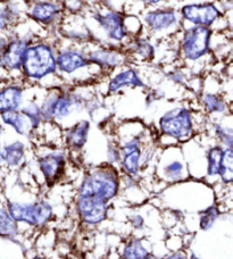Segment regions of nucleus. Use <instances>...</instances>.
Instances as JSON below:
<instances>
[{"label":"nucleus","mask_w":233,"mask_h":259,"mask_svg":"<svg viewBox=\"0 0 233 259\" xmlns=\"http://www.w3.org/2000/svg\"><path fill=\"white\" fill-rule=\"evenodd\" d=\"M45 95L39 101L45 123H54L66 127L77 121L79 115L85 113L86 104L97 94L96 83L80 85L62 84L44 89Z\"/></svg>","instance_id":"obj_1"},{"label":"nucleus","mask_w":233,"mask_h":259,"mask_svg":"<svg viewBox=\"0 0 233 259\" xmlns=\"http://www.w3.org/2000/svg\"><path fill=\"white\" fill-rule=\"evenodd\" d=\"M57 39L56 35L46 34L38 36L29 46L21 68V80L27 87L49 89L54 88L51 80L62 82L56 62Z\"/></svg>","instance_id":"obj_2"},{"label":"nucleus","mask_w":233,"mask_h":259,"mask_svg":"<svg viewBox=\"0 0 233 259\" xmlns=\"http://www.w3.org/2000/svg\"><path fill=\"white\" fill-rule=\"evenodd\" d=\"M214 34L215 31L209 27L182 25L173 39L179 63L193 75H200L208 65L215 63L212 52Z\"/></svg>","instance_id":"obj_3"},{"label":"nucleus","mask_w":233,"mask_h":259,"mask_svg":"<svg viewBox=\"0 0 233 259\" xmlns=\"http://www.w3.org/2000/svg\"><path fill=\"white\" fill-rule=\"evenodd\" d=\"M57 74L64 84L80 85L97 83L100 75L88 61L86 46L73 45L57 39Z\"/></svg>","instance_id":"obj_4"},{"label":"nucleus","mask_w":233,"mask_h":259,"mask_svg":"<svg viewBox=\"0 0 233 259\" xmlns=\"http://www.w3.org/2000/svg\"><path fill=\"white\" fill-rule=\"evenodd\" d=\"M91 31L93 42L122 48L129 40L124 27V11L99 6L83 14Z\"/></svg>","instance_id":"obj_5"},{"label":"nucleus","mask_w":233,"mask_h":259,"mask_svg":"<svg viewBox=\"0 0 233 259\" xmlns=\"http://www.w3.org/2000/svg\"><path fill=\"white\" fill-rule=\"evenodd\" d=\"M156 128L160 141L166 139L170 146L182 145L197 136V117L189 105L179 104L158 116Z\"/></svg>","instance_id":"obj_6"},{"label":"nucleus","mask_w":233,"mask_h":259,"mask_svg":"<svg viewBox=\"0 0 233 259\" xmlns=\"http://www.w3.org/2000/svg\"><path fill=\"white\" fill-rule=\"evenodd\" d=\"M47 33L41 27L35 25L29 20L23 21L8 33V44L0 59L9 78H20L21 68L25 53L32 41Z\"/></svg>","instance_id":"obj_7"},{"label":"nucleus","mask_w":233,"mask_h":259,"mask_svg":"<svg viewBox=\"0 0 233 259\" xmlns=\"http://www.w3.org/2000/svg\"><path fill=\"white\" fill-rule=\"evenodd\" d=\"M121 190V172L108 163L89 168L83 175L77 189V196H91L111 202Z\"/></svg>","instance_id":"obj_8"},{"label":"nucleus","mask_w":233,"mask_h":259,"mask_svg":"<svg viewBox=\"0 0 233 259\" xmlns=\"http://www.w3.org/2000/svg\"><path fill=\"white\" fill-rule=\"evenodd\" d=\"M143 34L157 42L173 40L182 27L179 9L171 6H158L143 9L140 14Z\"/></svg>","instance_id":"obj_9"},{"label":"nucleus","mask_w":233,"mask_h":259,"mask_svg":"<svg viewBox=\"0 0 233 259\" xmlns=\"http://www.w3.org/2000/svg\"><path fill=\"white\" fill-rule=\"evenodd\" d=\"M182 25L209 27L215 32L231 34L230 15H225L215 2L186 3L179 8Z\"/></svg>","instance_id":"obj_10"},{"label":"nucleus","mask_w":233,"mask_h":259,"mask_svg":"<svg viewBox=\"0 0 233 259\" xmlns=\"http://www.w3.org/2000/svg\"><path fill=\"white\" fill-rule=\"evenodd\" d=\"M96 85L104 87V97L122 94L125 90H147V78L141 72V67L128 63L113 73L101 77Z\"/></svg>","instance_id":"obj_11"},{"label":"nucleus","mask_w":233,"mask_h":259,"mask_svg":"<svg viewBox=\"0 0 233 259\" xmlns=\"http://www.w3.org/2000/svg\"><path fill=\"white\" fill-rule=\"evenodd\" d=\"M156 174L167 183H179L190 178L181 145L162 148L157 157Z\"/></svg>","instance_id":"obj_12"},{"label":"nucleus","mask_w":233,"mask_h":259,"mask_svg":"<svg viewBox=\"0 0 233 259\" xmlns=\"http://www.w3.org/2000/svg\"><path fill=\"white\" fill-rule=\"evenodd\" d=\"M6 209L17 224L23 223L33 228H45L54 217L53 206L44 199L31 202L8 201Z\"/></svg>","instance_id":"obj_13"},{"label":"nucleus","mask_w":233,"mask_h":259,"mask_svg":"<svg viewBox=\"0 0 233 259\" xmlns=\"http://www.w3.org/2000/svg\"><path fill=\"white\" fill-rule=\"evenodd\" d=\"M65 16L60 0H29L26 20L34 23L47 33L56 35V30Z\"/></svg>","instance_id":"obj_14"},{"label":"nucleus","mask_w":233,"mask_h":259,"mask_svg":"<svg viewBox=\"0 0 233 259\" xmlns=\"http://www.w3.org/2000/svg\"><path fill=\"white\" fill-rule=\"evenodd\" d=\"M88 61L95 67L100 77L113 73L128 64V57L123 48L92 42L86 46Z\"/></svg>","instance_id":"obj_15"},{"label":"nucleus","mask_w":233,"mask_h":259,"mask_svg":"<svg viewBox=\"0 0 233 259\" xmlns=\"http://www.w3.org/2000/svg\"><path fill=\"white\" fill-rule=\"evenodd\" d=\"M67 163V151L63 148L48 146L36 156V165L49 188L55 186L64 178Z\"/></svg>","instance_id":"obj_16"},{"label":"nucleus","mask_w":233,"mask_h":259,"mask_svg":"<svg viewBox=\"0 0 233 259\" xmlns=\"http://www.w3.org/2000/svg\"><path fill=\"white\" fill-rule=\"evenodd\" d=\"M56 36L65 42L79 46H87L93 42L91 31L83 14H65Z\"/></svg>","instance_id":"obj_17"},{"label":"nucleus","mask_w":233,"mask_h":259,"mask_svg":"<svg viewBox=\"0 0 233 259\" xmlns=\"http://www.w3.org/2000/svg\"><path fill=\"white\" fill-rule=\"evenodd\" d=\"M122 48L129 63L139 67H146L157 61L158 42L143 33L130 38Z\"/></svg>","instance_id":"obj_18"},{"label":"nucleus","mask_w":233,"mask_h":259,"mask_svg":"<svg viewBox=\"0 0 233 259\" xmlns=\"http://www.w3.org/2000/svg\"><path fill=\"white\" fill-rule=\"evenodd\" d=\"M109 202L91 196H76V211L80 221L87 226L101 224L107 219Z\"/></svg>","instance_id":"obj_19"},{"label":"nucleus","mask_w":233,"mask_h":259,"mask_svg":"<svg viewBox=\"0 0 233 259\" xmlns=\"http://www.w3.org/2000/svg\"><path fill=\"white\" fill-rule=\"evenodd\" d=\"M29 88L20 78H7L0 82V113L21 109L27 100Z\"/></svg>","instance_id":"obj_20"},{"label":"nucleus","mask_w":233,"mask_h":259,"mask_svg":"<svg viewBox=\"0 0 233 259\" xmlns=\"http://www.w3.org/2000/svg\"><path fill=\"white\" fill-rule=\"evenodd\" d=\"M91 121L88 118H79L71 125L63 128L62 140L64 149L71 154H81L89 141Z\"/></svg>","instance_id":"obj_21"},{"label":"nucleus","mask_w":233,"mask_h":259,"mask_svg":"<svg viewBox=\"0 0 233 259\" xmlns=\"http://www.w3.org/2000/svg\"><path fill=\"white\" fill-rule=\"evenodd\" d=\"M197 97L198 104L205 116L221 118L230 115V105L225 96L218 89L203 84V89Z\"/></svg>","instance_id":"obj_22"},{"label":"nucleus","mask_w":233,"mask_h":259,"mask_svg":"<svg viewBox=\"0 0 233 259\" xmlns=\"http://www.w3.org/2000/svg\"><path fill=\"white\" fill-rule=\"evenodd\" d=\"M0 119H2L5 127L11 128L20 138L32 140L34 136H36L31 127L29 119L25 117V115L20 109L0 113Z\"/></svg>","instance_id":"obj_23"},{"label":"nucleus","mask_w":233,"mask_h":259,"mask_svg":"<svg viewBox=\"0 0 233 259\" xmlns=\"http://www.w3.org/2000/svg\"><path fill=\"white\" fill-rule=\"evenodd\" d=\"M27 155V145L22 139H14L3 142L4 166L7 168H18L24 164Z\"/></svg>","instance_id":"obj_24"},{"label":"nucleus","mask_w":233,"mask_h":259,"mask_svg":"<svg viewBox=\"0 0 233 259\" xmlns=\"http://www.w3.org/2000/svg\"><path fill=\"white\" fill-rule=\"evenodd\" d=\"M224 147L213 141L211 145L205 147V178L218 180L221 161Z\"/></svg>","instance_id":"obj_25"},{"label":"nucleus","mask_w":233,"mask_h":259,"mask_svg":"<svg viewBox=\"0 0 233 259\" xmlns=\"http://www.w3.org/2000/svg\"><path fill=\"white\" fill-rule=\"evenodd\" d=\"M229 116L230 115L221 118H214L209 125L213 140L224 148H233L232 124L231 122L226 123V118Z\"/></svg>","instance_id":"obj_26"},{"label":"nucleus","mask_w":233,"mask_h":259,"mask_svg":"<svg viewBox=\"0 0 233 259\" xmlns=\"http://www.w3.org/2000/svg\"><path fill=\"white\" fill-rule=\"evenodd\" d=\"M20 110L25 115V117L29 119L31 127L35 134L45 126L43 112H41L40 103L38 100H35L33 98H27V100L25 101L24 105L22 106Z\"/></svg>","instance_id":"obj_27"},{"label":"nucleus","mask_w":233,"mask_h":259,"mask_svg":"<svg viewBox=\"0 0 233 259\" xmlns=\"http://www.w3.org/2000/svg\"><path fill=\"white\" fill-rule=\"evenodd\" d=\"M124 259H155L152 253L143 246L142 240L139 238H132L125 243L123 248Z\"/></svg>","instance_id":"obj_28"},{"label":"nucleus","mask_w":233,"mask_h":259,"mask_svg":"<svg viewBox=\"0 0 233 259\" xmlns=\"http://www.w3.org/2000/svg\"><path fill=\"white\" fill-rule=\"evenodd\" d=\"M20 234L18 224L14 221L6 208L0 207V237L15 240Z\"/></svg>","instance_id":"obj_29"},{"label":"nucleus","mask_w":233,"mask_h":259,"mask_svg":"<svg viewBox=\"0 0 233 259\" xmlns=\"http://www.w3.org/2000/svg\"><path fill=\"white\" fill-rule=\"evenodd\" d=\"M218 180L224 186H231L233 181V148H224Z\"/></svg>","instance_id":"obj_30"},{"label":"nucleus","mask_w":233,"mask_h":259,"mask_svg":"<svg viewBox=\"0 0 233 259\" xmlns=\"http://www.w3.org/2000/svg\"><path fill=\"white\" fill-rule=\"evenodd\" d=\"M221 216V210L218 208L217 205H211L208 206L207 208H205L203 211H200L199 214V228L202 231H206L211 230L215 223L217 222V220L220 219Z\"/></svg>","instance_id":"obj_31"},{"label":"nucleus","mask_w":233,"mask_h":259,"mask_svg":"<svg viewBox=\"0 0 233 259\" xmlns=\"http://www.w3.org/2000/svg\"><path fill=\"white\" fill-rule=\"evenodd\" d=\"M124 27L127 34L130 38L138 36L143 33V27L140 16L133 13H125L124 15Z\"/></svg>","instance_id":"obj_32"},{"label":"nucleus","mask_w":233,"mask_h":259,"mask_svg":"<svg viewBox=\"0 0 233 259\" xmlns=\"http://www.w3.org/2000/svg\"><path fill=\"white\" fill-rule=\"evenodd\" d=\"M106 159H107L106 163H108L119 168V165L121 161V151H120L119 143L115 140V138L107 141Z\"/></svg>","instance_id":"obj_33"},{"label":"nucleus","mask_w":233,"mask_h":259,"mask_svg":"<svg viewBox=\"0 0 233 259\" xmlns=\"http://www.w3.org/2000/svg\"><path fill=\"white\" fill-rule=\"evenodd\" d=\"M11 30V24H9L6 14H5L3 4L0 2V33H9Z\"/></svg>","instance_id":"obj_34"},{"label":"nucleus","mask_w":233,"mask_h":259,"mask_svg":"<svg viewBox=\"0 0 233 259\" xmlns=\"http://www.w3.org/2000/svg\"><path fill=\"white\" fill-rule=\"evenodd\" d=\"M134 3L140 4L142 6V11L146 8H152V7H158L162 6V4L165 2V0H133Z\"/></svg>","instance_id":"obj_35"},{"label":"nucleus","mask_w":233,"mask_h":259,"mask_svg":"<svg viewBox=\"0 0 233 259\" xmlns=\"http://www.w3.org/2000/svg\"><path fill=\"white\" fill-rule=\"evenodd\" d=\"M131 223H132L133 228L136 230L142 229L143 225H144L143 217L141 215H134V216H132V219H131Z\"/></svg>","instance_id":"obj_36"},{"label":"nucleus","mask_w":233,"mask_h":259,"mask_svg":"<svg viewBox=\"0 0 233 259\" xmlns=\"http://www.w3.org/2000/svg\"><path fill=\"white\" fill-rule=\"evenodd\" d=\"M164 259H189V258L184 250H178L173 253H171V255L165 257Z\"/></svg>","instance_id":"obj_37"},{"label":"nucleus","mask_w":233,"mask_h":259,"mask_svg":"<svg viewBox=\"0 0 233 259\" xmlns=\"http://www.w3.org/2000/svg\"><path fill=\"white\" fill-rule=\"evenodd\" d=\"M8 44V33H0V56H2L4 50L6 49Z\"/></svg>","instance_id":"obj_38"},{"label":"nucleus","mask_w":233,"mask_h":259,"mask_svg":"<svg viewBox=\"0 0 233 259\" xmlns=\"http://www.w3.org/2000/svg\"><path fill=\"white\" fill-rule=\"evenodd\" d=\"M7 78H9L8 77V74L6 73V71H5L4 65L2 63V59H0V82L7 80Z\"/></svg>","instance_id":"obj_39"},{"label":"nucleus","mask_w":233,"mask_h":259,"mask_svg":"<svg viewBox=\"0 0 233 259\" xmlns=\"http://www.w3.org/2000/svg\"><path fill=\"white\" fill-rule=\"evenodd\" d=\"M5 128H6V127L4 126V124L2 123V119H0V138L3 137V134H4V132H5Z\"/></svg>","instance_id":"obj_40"},{"label":"nucleus","mask_w":233,"mask_h":259,"mask_svg":"<svg viewBox=\"0 0 233 259\" xmlns=\"http://www.w3.org/2000/svg\"><path fill=\"white\" fill-rule=\"evenodd\" d=\"M31 259H45V258H43V257H40V256H35V257H33V258H31Z\"/></svg>","instance_id":"obj_41"},{"label":"nucleus","mask_w":233,"mask_h":259,"mask_svg":"<svg viewBox=\"0 0 233 259\" xmlns=\"http://www.w3.org/2000/svg\"><path fill=\"white\" fill-rule=\"evenodd\" d=\"M190 259H199V258H197V257H196L195 255H192V256H191V258Z\"/></svg>","instance_id":"obj_42"}]
</instances>
